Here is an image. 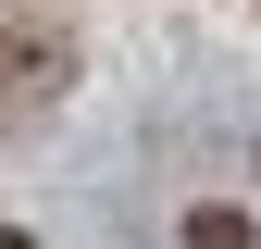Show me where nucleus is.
<instances>
[{
	"label": "nucleus",
	"instance_id": "obj_2",
	"mask_svg": "<svg viewBox=\"0 0 261 249\" xmlns=\"http://www.w3.org/2000/svg\"><path fill=\"white\" fill-rule=\"evenodd\" d=\"M187 249H249V212L237 200H199V212H187Z\"/></svg>",
	"mask_w": 261,
	"mask_h": 249
},
{
	"label": "nucleus",
	"instance_id": "obj_1",
	"mask_svg": "<svg viewBox=\"0 0 261 249\" xmlns=\"http://www.w3.org/2000/svg\"><path fill=\"white\" fill-rule=\"evenodd\" d=\"M62 75H75V50H62L50 25H0V112H38Z\"/></svg>",
	"mask_w": 261,
	"mask_h": 249
},
{
	"label": "nucleus",
	"instance_id": "obj_3",
	"mask_svg": "<svg viewBox=\"0 0 261 249\" xmlns=\"http://www.w3.org/2000/svg\"><path fill=\"white\" fill-rule=\"evenodd\" d=\"M0 249H38V237H0Z\"/></svg>",
	"mask_w": 261,
	"mask_h": 249
}]
</instances>
